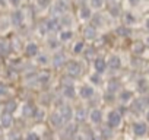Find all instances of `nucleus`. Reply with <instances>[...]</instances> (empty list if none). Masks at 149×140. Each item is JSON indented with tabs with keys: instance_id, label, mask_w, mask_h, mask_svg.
I'll return each mask as SVG.
<instances>
[{
	"instance_id": "15",
	"label": "nucleus",
	"mask_w": 149,
	"mask_h": 140,
	"mask_svg": "<svg viewBox=\"0 0 149 140\" xmlns=\"http://www.w3.org/2000/svg\"><path fill=\"white\" fill-rule=\"evenodd\" d=\"M66 63H67V60H66V55H64L63 53L54 54V57H53V66H54V67H61V66H64Z\"/></svg>"
},
{
	"instance_id": "35",
	"label": "nucleus",
	"mask_w": 149,
	"mask_h": 140,
	"mask_svg": "<svg viewBox=\"0 0 149 140\" xmlns=\"http://www.w3.org/2000/svg\"><path fill=\"white\" fill-rule=\"evenodd\" d=\"M105 0H91V6L95 8V9H100L102 5H104Z\"/></svg>"
},
{
	"instance_id": "19",
	"label": "nucleus",
	"mask_w": 149,
	"mask_h": 140,
	"mask_svg": "<svg viewBox=\"0 0 149 140\" xmlns=\"http://www.w3.org/2000/svg\"><path fill=\"white\" fill-rule=\"evenodd\" d=\"M50 121H51V125H53V127H56V128L61 127V125H63V123H64V121H63V118L60 117V114H58V112H57V114L54 112V114L51 115Z\"/></svg>"
},
{
	"instance_id": "2",
	"label": "nucleus",
	"mask_w": 149,
	"mask_h": 140,
	"mask_svg": "<svg viewBox=\"0 0 149 140\" xmlns=\"http://www.w3.org/2000/svg\"><path fill=\"white\" fill-rule=\"evenodd\" d=\"M107 123H108V127L110 128L120 127V124H121V115H120V112L116 111V110L110 111L108 112V117H107Z\"/></svg>"
},
{
	"instance_id": "28",
	"label": "nucleus",
	"mask_w": 149,
	"mask_h": 140,
	"mask_svg": "<svg viewBox=\"0 0 149 140\" xmlns=\"http://www.w3.org/2000/svg\"><path fill=\"white\" fill-rule=\"evenodd\" d=\"M86 111L84 110V108H79L78 111H76V114H74V118H76V121H79V123H84L85 120H86Z\"/></svg>"
},
{
	"instance_id": "43",
	"label": "nucleus",
	"mask_w": 149,
	"mask_h": 140,
	"mask_svg": "<svg viewBox=\"0 0 149 140\" xmlns=\"http://www.w3.org/2000/svg\"><path fill=\"white\" fill-rule=\"evenodd\" d=\"M145 26H146V29L149 31V18H146V19H145Z\"/></svg>"
},
{
	"instance_id": "36",
	"label": "nucleus",
	"mask_w": 149,
	"mask_h": 140,
	"mask_svg": "<svg viewBox=\"0 0 149 140\" xmlns=\"http://www.w3.org/2000/svg\"><path fill=\"white\" fill-rule=\"evenodd\" d=\"M51 3V0H37V5L41 8V9H44V8H47L48 5Z\"/></svg>"
},
{
	"instance_id": "22",
	"label": "nucleus",
	"mask_w": 149,
	"mask_h": 140,
	"mask_svg": "<svg viewBox=\"0 0 149 140\" xmlns=\"http://www.w3.org/2000/svg\"><path fill=\"white\" fill-rule=\"evenodd\" d=\"M116 34H117L118 37H129V35L132 34V31H130V28H129V26L121 25V26H118V28L116 29Z\"/></svg>"
},
{
	"instance_id": "9",
	"label": "nucleus",
	"mask_w": 149,
	"mask_h": 140,
	"mask_svg": "<svg viewBox=\"0 0 149 140\" xmlns=\"http://www.w3.org/2000/svg\"><path fill=\"white\" fill-rule=\"evenodd\" d=\"M58 114H60V117L63 118V121H64V123H69V121H70V120L74 117V114H73V110H72L69 105H63V107L60 108Z\"/></svg>"
},
{
	"instance_id": "42",
	"label": "nucleus",
	"mask_w": 149,
	"mask_h": 140,
	"mask_svg": "<svg viewBox=\"0 0 149 140\" xmlns=\"http://www.w3.org/2000/svg\"><path fill=\"white\" fill-rule=\"evenodd\" d=\"M84 51H85V50H84ZM91 55H94V48H88V50L85 51V57H86V60H89Z\"/></svg>"
},
{
	"instance_id": "13",
	"label": "nucleus",
	"mask_w": 149,
	"mask_h": 140,
	"mask_svg": "<svg viewBox=\"0 0 149 140\" xmlns=\"http://www.w3.org/2000/svg\"><path fill=\"white\" fill-rule=\"evenodd\" d=\"M97 35H98V32H97V28L94 25H88L84 28V37L86 40H95Z\"/></svg>"
},
{
	"instance_id": "3",
	"label": "nucleus",
	"mask_w": 149,
	"mask_h": 140,
	"mask_svg": "<svg viewBox=\"0 0 149 140\" xmlns=\"http://www.w3.org/2000/svg\"><path fill=\"white\" fill-rule=\"evenodd\" d=\"M13 125V114L2 111L0 112V127L2 128H10Z\"/></svg>"
},
{
	"instance_id": "49",
	"label": "nucleus",
	"mask_w": 149,
	"mask_h": 140,
	"mask_svg": "<svg viewBox=\"0 0 149 140\" xmlns=\"http://www.w3.org/2000/svg\"><path fill=\"white\" fill-rule=\"evenodd\" d=\"M148 45H149V40H148Z\"/></svg>"
},
{
	"instance_id": "8",
	"label": "nucleus",
	"mask_w": 149,
	"mask_h": 140,
	"mask_svg": "<svg viewBox=\"0 0 149 140\" xmlns=\"http://www.w3.org/2000/svg\"><path fill=\"white\" fill-rule=\"evenodd\" d=\"M94 94H95V91L91 85H82L79 88V96L84 99H91L94 96Z\"/></svg>"
},
{
	"instance_id": "5",
	"label": "nucleus",
	"mask_w": 149,
	"mask_h": 140,
	"mask_svg": "<svg viewBox=\"0 0 149 140\" xmlns=\"http://www.w3.org/2000/svg\"><path fill=\"white\" fill-rule=\"evenodd\" d=\"M67 2L66 0H56V3L53 6V12L56 15H66L67 13Z\"/></svg>"
},
{
	"instance_id": "33",
	"label": "nucleus",
	"mask_w": 149,
	"mask_h": 140,
	"mask_svg": "<svg viewBox=\"0 0 149 140\" xmlns=\"http://www.w3.org/2000/svg\"><path fill=\"white\" fill-rule=\"evenodd\" d=\"M25 140H41V139H40V136H38L37 133H34V131H29V133L25 136Z\"/></svg>"
},
{
	"instance_id": "24",
	"label": "nucleus",
	"mask_w": 149,
	"mask_h": 140,
	"mask_svg": "<svg viewBox=\"0 0 149 140\" xmlns=\"http://www.w3.org/2000/svg\"><path fill=\"white\" fill-rule=\"evenodd\" d=\"M108 12H110L111 16L118 18V16H120V6H118V5H114V3H110V5H108Z\"/></svg>"
},
{
	"instance_id": "40",
	"label": "nucleus",
	"mask_w": 149,
	"mask_h": 140,
	"mask_svg": "<svg viewBox=\"0 0 149 140\" xmlns=\"http://www.w3.org/2000/svg\"><path fill=\"white\" fill-rule=\"evenodd\" d=\"M8 94H9L8 88H6L5 85H0V96H6Z\"/></svg>"
},
{
	"instance_id": "16",
	"label": "nucleus",
	"mask_w": 149,
	"mask_h": 140,
	"mask_svg": "<svg viewBox=\"0 0 149 140\" xmlns=\"http://www.w3.org/2000/svg\"><path fill=\"white\" fill-rule=\"evenodd\" d=\"M89 118H91V121H92L94 124H100V123L102 121V112H101V110L94 108V110L89 112Z\"/></svg>"
},
{
	"instance_id": "12",
	"label": "nucleus",
	"mask_w": 149,
	"mask_h": 140,
	"mask_svg": "<svg viewBox=\"0 0 149 140\" xmlns=\"http://www.w3.org/2000/svg\"><path fill=\"white\" fill-rule=\"evenodd\" d=\"M107 67H110L111 70H118L120 67H121V60H120V57L118 55H110V58H108V61H107Z\"/></svg>"
},
{
	"instance_id": "38",
	"label": "nucleus",
	"mask_w": 149,
	"mask_h": 140,
	"mask_svg": "<svg viewBox=\"0 0 149 140\" xmlns=\"http://www.w3.org/2000/svg\"><path fill=\"white\" fill-rule=\"evenodd\" d=\"M70 140H85V139H84V136L79 134V133H73V134L70 136Z\"/></svg>"
},
{
	"instance_id": "30",
	"label": "nucleus",
	"mask_w": 149,
	"mask_h": 140,
	"mask_svg": "<svg viewBox=\"0 0 149 140\" xmlns=\"http://www.w3.org/2000/svg\"><path fill=\"white\" fill-rule=\"evenodd\" d=\"M145 51V45L142 42H134L133 44V53L134 54H142Z\"/></svg>"
},
{
	"instance_id": "32",
	"label": "nucleus",
	"mask_w": 149,
	"mask_h": 140,
	"mask_svg": "<svg viewBox=\"0 0 149 140\" xmlns=\"http://www.w3.org/2000/svg\"><path fill=\"white\" fill-rule=\"evenodd\" d=\"M89 80H91L94 85H100V83H101V75H98V73H92V75L89 76Z\"/></svg>"
},
{
	"instance_id": "47",
	"label": "nucleus",
	"mask_w": 149,
	"mask_h": 140,
	"mask_svg": "<svg viewBox=\"0 0 149 140\" xmlns=\"http://www.w3.org/2000/svg\"><path fill=\"white\" fill-rule=\"evenodd\" d=\"M6 2V0H0V5H2V3H5Z\"/></svg>"
},
{
	"instance_id": "48",
	"label": "nucleus",
	"mask_w": 149,
	"mask_h": 140,
	"mask_svg": "<svg viewBox=\"0 0 149 140\" xmlns=\"http://www.w3.org/2000/svg\"><path fill=\"white\" fill-rule=\"evenodd\" d=\"M0 134H2V127H0Z\"/></svg>"
},
{
	"instance_id": "29",
	"label": "nucleus",
	"mask_w": 149,
	"mask_h": 140,
	"mask_svg": "<svg viewBox=\"0 0 149 140\" xmlns=\"http://www.w3.org/2000/svg\"><path fill=\"white\" fill-rule=\"evenodd\" d=\"M132 98H133V94H132L130 91H123V92L120 94V101H121V102H129Z\"/></svg>"
},
{
	"instance_id": "17",
	"label": "nucleus",
	"mask_w": 149,
	"mask_h": 140,
	"mask_svg": "<svg viewBox=\"0 0 149 140\" xmlns=\"http://www.w3.org/2000/svg\"><path fill=\"white\" fill-rule=\"evenodd\" d=\"M45 25H47L48 32H54V31L60 26V19H57V18H51V19H48V21L45 22Z\"/></svg>"
},
{
	"instance_id": "39",
	"label": "nucleus",
	"mask_w": 149,
	"mask_h": 140,
	"mask_svg": "<svg viewBox=\"0 0 149 140\" xmlns=\"http://www.w3.org/2000/svg\"><path fill=\"white\" fill-rule=\"evenodd\" d=\"M21 2H22V0H8V3L10 6H13V8H19L21 6Z\"/></svg>"
},
{
	"instance_id": "41",
	"label": "nucleus",
	"mask_w": 149,
	"mask_h": 140,
	"mask_svg": "<svg viewBox=\"0 0 149 140\" xmlns=\"http://www.w3.org/2000/svg\"><path fill=\"white\" fill-rule=\"evenodd\" d=\"M48 45H50V48H57V41L54 38H50L48 40Z\"/></svg>"
},
{
	"instance_id": "18",
	"label": "nucleus",
	"mask_w": 149,
	"mask_h": 140,
	"mask_svg": "<svg viewBox=\"0 0 149 140\" xmlns=\"http://www.w3.org/2000/svg\"><path fill=\"white\" fill-rule=\"evenodd\" d=\"M16 110H18V102H16L15 99H9V101L5 104V108H3V111L10 112V114H13Z\"/></svg>"
},
{
	"instance_id": "11",
	"label": "nucleus",
	"mask_w": 149,
	"mask_h": 140,
	"mask_svg": "<svg viewBox=\"0 0 149 140\" xmlns=\"http://www.w3.org/2000/svg\"><path fill=\"white\" fill-rule=\"evenodd\" d=\"M25 55L29 57V58L38 55V45H37L35 42H28V44L25 45Z\"/></svg>"
},
{
	"instance_id": "20",
	"label": "nucleus",
	"mask_w": 149,
	"mask_h": 140,
	"mask_svg": "<svg viewBox=\"0 0 149 140\" xmlns=\"http://www.w3.org/2000/svg\"><path fill=\"white\" fill-rule=\"evenodd\" d=\"M10 47H12V45H10L8 41L2 40V41H0V55H8V54L12 51Z\"/></svg>"
},
{
	"instance_id": "10",
	"label": "nucleus",
	"mask_w": 149,
	"mask_h": 140,
	"mask_svg": "<svg viewBox=\"0 0 149 140\" xmlns=\"http://www.w3.org/2000/svg\"><path fill=\"white\" fill-rule=\"evenodd\" d=\"M133 133L137 137H142V136H145L148 133V125L145 123H142V121H137V123L133 124Z\"/></svg>"
},
{
	"instance_id": "6",
	"label": "nucleus",
	"mask_w": 149,
	"mask_h": 140,
	"mask_svg": "<svg viewBox=\"0 0 149 140\" xmlns=\"http://www.w3.org/2000/svg\"><path fill=\"white\" fill-rule=\"evenodd\" d=\"M24 19H25L24 12H22V10H19V9L13 10V12H12V15H10V22H12V25H13V26H21V25L24 24Z\"/></svg>"
},
{
	"instance_id": "46",
	"label": "nucleus",
	"mask_w": 149,
	"mask_h": 140,
	"mask_svg": "<svg viewBox=\"0 0 149 140\" xmlns=\"http://www.w3.org/2000/svg\"><path fill=\"white\" fill-rule=\"evenodd\" d=\"M92 140H102V139H100V137H92Z\"/></svg>"
},
{
	"instance_id": "1",
	"label": "nucleus",
	"mask_w": 149,
	"mask_h": 140,
	"mask_svg": "<svg viewBox=\"0 0 149 140\" xmlns=\"http://www.w3.org/2000/svg\"><path fill=\"white\" fill-rule=\"evenodd\" d=\"M64 69H66V73L70 78H78L82 73V64L79 61H76V60H69L64 64Z\"/></svg>"
},
{
	"instance_id": "21",
	"label": "nucleus",
	"mask_w": 149,
	"mask_h": 140,
	"mask_svg": "<svg viewBox=\"0 0 149 140\" xmlns=\"http://www.w3.org/2000/svg\"><path fill=\"white\" fill-rule=\"evenodd\" d=\"M79 16L82 18V19H89L91 16H92V12H91V8L89 6H81L79 8Z\"/></svg>"
},
{
	"instance_id": "34",
	"label": "nucleus",
	"mask_w": 149,
	"mask_h": 140,
	"mask_svg": "<svg viewBox=\"0 0 149 140\" xmlns=\"http://www.w3.org/2000/svg\"><path fill=\"white\" fill-rule=\"evenodd\" d=\"M48 61H50V60H48V57H47L45 54L38 55V64H41V66L44 64V66H45V64H48Z\"/></svg>"
},
{
	"instance_id": "14",
	"label": "nucleus",
	"mask_w": 149,
	"mask_h": 140,
	"mask_svg": "<svg viewBox=\"0 0 149 140\" xmlns=\"http://www.w3.org/2000/svg\"><path fill=\"white\" fill-rule=\"evenodd\" d=\"M61 94H63V96H64L66 99H73L74 96H76V89H74L73 85H64Z\"/></svg>"
},
{
	"instance_id": "4",
	"label": "nucleus",
	"mask_w": 149,
	"mask_h": 140,
	"mask_svg": "<svg viewBox=\"0 0 149 140\" xmlns=\"http://www.w3.org/2000/svg\"><path fill=\"white\" fill-rule=\"evenodd\" d=\"M94 69H95V73H98V75L105 73V70H107V61H105V58L101 57V55L95 57V60H94Z\"/></svg>"
},
{
	"instance_id": "50",
	"label": "nucleus",
	"mask_w": 149,
	"mask_h": 140,
	"mask_svg": "<svg viewBox=\"0 0 149 140\" xmlns=\"http://www.w3.org/2000/svg\"><path fill=\"white\" fill-rule=\"evenodd\" d=\"M28 2H29V0H28Z\"/></svg>"
},
{
	"instance_id": "25",
	"label": "nucleus",
	"mask_w": 149,
	"mask_h": 140,
	"mask_svg": "<svg viewBox=\"0 0 149 140\" xmlns=\"http://www.w3.org/2000/svg\"><path fill=\"white\" fill-rule=\"evenodd\" d=\"M118 89H120V83H118L117 80H110V82H108V85H107V92L114 94V92H117Z\"/></svg>"
},
{
	"instance_id": "37",
	"label": "nucleus",
	"mask_w": 149,
	"mask_h": 140,
	"mask_svg": "<svg viewBox=\"0 0 149 140\" xmlns=\"http://www.w3.org/2000/svg\"><path fill=\"white\" fill-rule=\"evenodd\" d=\"M134 22V18L130 15V13H127L126 16H124V25H132Z\"/></svg>"
},
{
	"instance_id": "27",
	"label": "nucleus",
	"mask_w": 149,
	"mask_h": 140,
	"mask_svg": "<svg viewBox=\"0 0 149 140\" xmlns=\"http://www.w3.org/2000/svg\"><path fill=\"white\" fill-rule=\"evenodd\" d=\"M84 50H85V42L82 40L74 42V45H73V53L74 54H81V53H84Z\"/></svg>"
},
{
	"instance_id": "44",
	"label": "nucleus",
	"mask_w": 149,
	"mask_h": 140,
	"mask_svg": "<svg viewBox=\"0 0 149 140\" xmlns=\"http://www.w3.org/2000/svg\"><path fill=\"white\" fill-rule=\"evenodd\" d=\"M137 3H139V0H130V5L132 6H136Z\"/></svg>"
},
{
	"instance_id": "51",
	"label": "nucleus",
	"mask_w": 149,
	"mask_h": 140,
	"mask_svg": "<svg viewBox=\"0 0 149 140\" xmlns=\"http://www.w3.org/2000/svg\"><path fill=\"white\" fill-rule=\"evenodd\" d=\"M5 140H6V139H5Z\"/></svg>"
},
{
	"instance_id": "26",
	"label": "nucleus",
	"mask_w": 149,
	"mask_h": 140,
	"mask_svg": "<svg viewBox=\"0 0 149 140\" xmlns=\"http://www.w3.org/2000/svg\"><path fill=\"white\" fill-rule=\"evenodd\" d=\"M37 123H41V121H44V118H45V111L42 110V108H37L35 110V114H34V117H32Z\"/></svg>"
},
{
	"instance_id": "7",
	"label": "nucleus",
	"mask_w": 149,
	"mask_h": 140,
	"mask_svg": "<svg viewBox=\"0 0 149 140\" xmlns=\"http://www.w3.org/2000/svg\"><path fill=\"white\" fill-rule=\"evenodd\" d=\"M35 110H37V107L34 105V102L28 101V102H25L22 105V115L25 118H32L34 114H35Z\"/></svg>"
},
{
	"instance_id": "23",
	"label": "nucleus",
	"mask_w": 149,
	"mask_h": 140,
	"mask_svg": "<svg viewBox=\"0 0 149 140\" xmlns=\"http://www.w3.org/2000/svg\"><path fill=\"white\" fill-rule=\"evenodd\" d=\"M72 38H73V32H72L70 29H64V31H61V32H60V35H58V40H60V41H63V42L70 41Z\"/></svg>"
},
{
	"instance_id": "31",
	"label": "nucleus",
	"mask_w": 149,
	"mask_h": 140,
	"mask_svg": "<svg viewBox=\"0 0 149 140\" xmlns=\"http://www.w3.org/2000/svg\"><path fill=\"white\" fill-rule=\"evenodd\" d=\"M48 80H50L48 73H41V75H38V78H37V82H40L41 85H47Z\"/></svg>"
},
{
	"instance_id": "45",
	"label": "nucleus",
	"mask_w": 149,
	"mask_h": 140,
	"mask_svg": "<svg viewBox=\"0 0 149 140\" xmlns=\"http://www.w3.org/2000/svg\"><path fill=\"white\" fill-rule=\"evenodd\" d=\"M146 121H148V123H149V111H148V112H146Z\"/></svg>"
}]
</instances>
